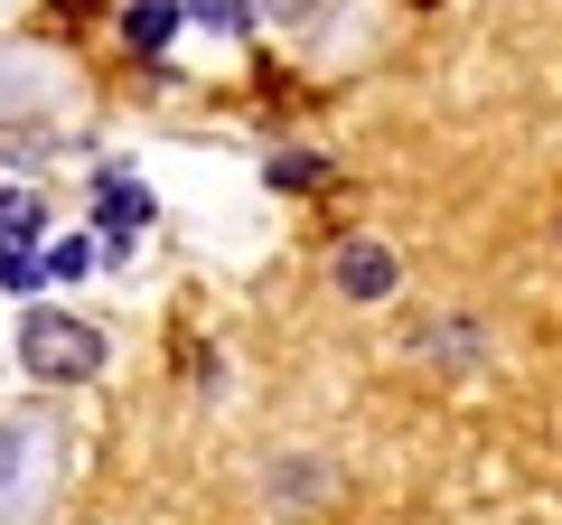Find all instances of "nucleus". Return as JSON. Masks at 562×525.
<instances>
[{"instance_id": "f257e3e1", "label": "nucleus", "mask_w": 562, "mask_h": 525, "mask_svg": "<svg viewBox=\"0 0 562 525\" xmlns=\"http://www.w3.org/2000/svg\"><path fill=\"white\" fill-rule=\"evenodd\" d=\"M20 357H29V376H47V384H85L103 366V338L85 320H57V310H38V320L20 328Z\"/></svg>"}, {"instance_id": "f03ea898", "label": "nucleus", "mask_w": 562, "mask_h": 525, "mask_svg": "<svg viewBox=\"0 0 562 525\" xmlns=\"http://www.w3.org/2000/svg\"><path fill=\"white\" fill-rule=\"evenodd\" d=\"M338 291L347 301H384V291H394V254H384V244H347L338 254Z\"/></svg>"}, {"instance_id": "7ed1b4c3", "label": "nucleus", "mask_w": 562, "mask_h": 525, "mask_svg": "<svg viewBox=\"0 0 562 525\" xmlns=\"http://www.w3.org/2000/svg\"><path fill=\"white\" fill-rule=\"evenodd\" d=\"M94 206H103V225H113V235H140V225H150V188L122 179V169H103V179H94Z\"/></svg>"}, {"instance_id": "20e7f679", "label": "nucleus", "mask_w": 562, "mask_h": 525, "mask_svg": "<svg viewBox=\"0 0 562 525\" xmlns=\"http://www.w3.org/2000/svg\"><path fill=\"white\" fill-rule=\"evenodd\" d=\"M169 29H179V0H132V10H122V38H132L140 57L169 47Z\"/></svg>"}, {"instance_id": "39448f33", "label": "nucleus", "mask_w": 562, "mask_h": 525, "mask_svg": "<svg viewBox=\"0 0 562 525\" xmlns=\"http://www.w3.org/2000/svg\"><path fill=\"white\" fill-rule=\"evenodd\" d=\"M85 262H94V244H85V235L38 244V272H47V282H85Z\"/></svg>"}, {"instance_id": "423d86ee", "label": "nucleus", "mask_w": 562, "mask_h": 525, "mask_svg": "<svg viewBox=\"0 0 562 525\" xmlns=\"http://www.w3.org/2000/svg\"><path fill=\"white\" fill-rule=\"evenodd\" d=\"M38 235V198L29 188H0V244H29Z\"/></svg>"}, {"instance_id": "0eeeda50", "label": "nucleus", "mask_w": 562, "mask_h": 525, "mask_svg": "<svg viewBox=\"0 0 562 525\" xmlns=\"http://www.w3.org/2000/svg\"><path fill=\"white\" fill-rule=\"evenodd\" d=\"M188 20H206V29H225V38H235L254 10H244V0H188Z\"/></svg>"}, {"instance_id": "6e6552de", "label": "nucleus", "mask_w": 562, "mask_h": 525, "mask_svg": "<svg viewBox=\"0 0 562 525\" xmlns=\"http://www.w3.org/2000/svg\"><path fill=\"white\" fill-rule=\"evenodd\" d=\"M319 179V160H310V150H291V160H272V188H310Z\"/></svg>"}, {"instance_id": "1a4fd4ad", "label": "nucleus", "mask_w": 562, "mask_h": 525, "mask_svg": "<svg viewBox=\"0 0 562 525\" xmlns=\"http://www.w3.org/2000/svg\"><path fill=\"white\" fill-rule=\"evenodd\" d=\"M38 450V432H0V488H10V460H29Z\"/></svg>"}, {"instance_id": "9d476101", "label": "nucleus", "mask_w": 562, "mask_h": 525, "mask_svg": "<svg viewBox=\"0 0 562 525\" xmlns=\"http://www.w3.org/2000/svg\"><path fill=\"white\" fill-rule=\"evenodd\" d=\"M310 0H262V20H301Z\"/></svg>"}]
</instances>
